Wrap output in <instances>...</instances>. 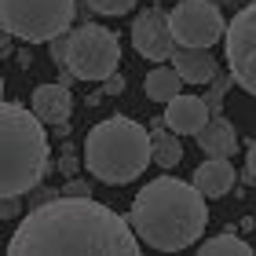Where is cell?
Segmentation results:
<instances>
[{"label":"cell","instance_id":"obj_1","mask_svg":"<svg viewBox=\"0 0 256 256\" xmlns=\"http://www.w3.org/2000/svg\"><path fill=\"white\" fill-rule=\"evenodd\" d=\"M139 249L128 220L88 194L37 202L8 242L11 256H136Z\"/></svg>","mask_w":256,"mask_h":256},{"label":"cell","instance_id":"obj_2","mask_svg":"<svg viewBox=\"0 0 256 256\" xmlns=\"http://www.w3.org/2000/svg\"><path fill=\"white\" fill-rule=\"evenodd\" d=\"M208 205L194 190V183H183L176 176L150 180L136 194L128 208V227L139 238V246L154 252H183L205 234Z\"/></svg>","mask_w":256,"mask_h":256},{"label":"cell","instance_id":"obj_3","mask_svg":"<svg viewBox=\"0 0 256 256\" xmlns=\"http://www.w3.org/2000/svg\"><path fill=\"white\" fill-rule=\"evenodd\" d=\"M48 176V132L33 110L0 99V198H22Z\"/></svg>","mask_w":256,"mask_h":256},{"label":"cell","instance_id":"obj_4","mask_svg":"<svg viewBox=\"0 0 256 256\" xmlns=\"http://www.w3.org/2000/svg\"><path fill=\"white\" fill-rule=\"evenodd\" d=\"M150 165V132L132 118H114L92 124L84 136V168L106 187H124Z\"/></svg>","mask_w":256,"mask_h":256},{"label":"cell","instance_id":"obj_5","mask_svg":"<svg viewBox=\"0 0 256 256\" xmlns=\"http://www.w3.org/2000/svg\"><path fill=\"white\" fill-rule=\"evenodd\" d=\"M77 0H0V30L26 44H48L74 26Z\"/></svg>","mask_w":256,"mask_h":256},{"label":"cell","instance_id":"obj_6","mask_svg":"<svg viewBox=\"0 0 256 256\" xmlns=\"http://www.w3.org/2000/svg\"><path fill=\"white\" fill-rule=\"evenodd\" d=\"M121 62V40L118 33L96 22H84L77 30L62 33V66L77 80H102Z\"/></svg>","mask_w":256,"mask_h":256},{"label":"cell","instance_id":"obj_7","mask_svg":"<svg viewBox=\"0 0 256 256\" xmlns=\"http://www.w3.org/2000/svg\"><path fill=\"white\" fill-rule=\"evenodd\" d=\"M220 40L227 44L230 84H242V92L256 96V0L227 22Z\"/></svg>","mask_w":256,"mask_h":256},{"label":"cell","instance_id":"obj_8","mask_svg":"<svg viewBox=\"0 0 256 256\" xmlns=\"http://www.w3.org/2000/svg\"><path fill=\"white\" fill-rule=\"evenodd\" d=\"M168 15V30L176 44H187V48H212V44L224 37V11L212 0H180Z\"/></svg>","mask_w":256,"mask_h":256},{"label":"cell","instance_id":"obj_9","mask_svg":"<svg viewBox=\"0 0 256 256\" xmlns=\"http://www.w3.org/2000/svg\"><path fill=\"white\" fill-rule=\"evenodd\" d=\"M132 48L150 62H168L172 48H176V37L168 30V15L161 11L158 4L139 11L136 22H132Z\"/></svg>","mask_w":256,"mask_h":256},{"label":"cell","instance_id":"obj_10","mask_svg":"<svg viewBox=\"0 0 256 256\" xmlns=\"http://www.w3.org/2000/svg\"><path fill=\"white\" fill-rule=\"evenodd\" d=\"M70 114H74V92H70L66 80L33 88V118L40 124H66Z\"/></svg>","mask_w":256,"mask_h":256},{"label":"cell","instance_id":"obj_11","mask_svg":"<svg viewBox=\"0 0 256 256\" xmlns=\"http://www.w3.org/2000/svg\"><path fill=\"white\" fill-rule=\"evenodd\" d=\"M172 70L180 74V80H187V84H208L216 74H220V62L212 48H187V44H176L168 55Z\"/></svg>","mask_w":256,"mask_h":256},{"label":"cell","instance_id":"obj_12","mask_svg":"<svg viewBox=\"0 0 256 256\" xmlns=\"http://www.w3.org/2000/svg\"><path fill=\"white\" fill-rule=\"evenodd\" d=\"M194 139H198V150H202L205 158L238 154V132H234V124H230L224 114H208V121L194 132Z\"/></svg>","mask_w":256,"mask_h":256},{"label":"cell","instance_id":"obj_13","mask_svg":"<svg viewBox=\"0 0 256 256\" xmlns=\"http://www.w3.org/2000/svg\"><path fill=\"white\" fill-rule=\"evenodd\" d=\"M165 128L168 132H176V136H194L198 128H202L208 121V110H205V102L198 99V96H172L165 102Z\"/></svg>","mask_w":256,"mask_h":256},{"label":"cell","instance_id":"obj_14","mask_svg":"<svg viewBox=\"0 0 256 256\" xmlns=\"http://www.w3.org/2000/svg\"><path fill=\"white\" fill-rule=\"evenodd\" d=\"M234 165H230V158H205L202 165H198L194 172V190L205 198H224L230 194V187H234Z\"/></svg>","mask_w":256,"mask_h":256},{"label":"cell","instance_id":"obj_15","mask_svg":"<svg viewBox=\"0 0 256 256\" xmlns=\"http://www.w3.org/2000/svg\"><path fill=\"white\" fill-rule=\"evenodd\" d=\"M150 161H158L161 168H176L183 161V136L168 132V128H154L150 132Z\"/></svg>","mask_w":256,"mask_h":256},{"label":"cell","instance_id":"obj_16","mask_svg":"<svg viewBox=\"0 0 256 256\" xmlns=\"http://www.w3.org/2000/svg\"><path fill=\"white\" fill-rule=\"evenodd\" d=\"M180 84H183V80H180V74H176L172 66H154V70L146 74V80H143L150 102H168V99L180 92Z\"/></svg>","mask_w":256,"mask_h":256},{"label":"cell","instance_id":"obj_17","mask_svg":"<svg viewBox=\"0 0 256 256\" xmlns=\"http://www.w3.org/2000/svg\"><path fill=\"white\" fill-rule=\"evenodd\" d=\"M202 256H252V246L246 238H238V234H216V238H208V242H202Z\"/></svg>","mask_w":256,"mask_h":256},{"label":"cell","instance_id":"obj_18","mask_svg":"<svg viewBox=\"0 0 256 256\" xmlns=\"http://www.w3.org/2000/svg\"><path fill=\"white\" fill-rule=\"evenodd\" d=\"M136 4H139V0H88V8L96 11V15H110V18L128 15Z\"/></svg>","mask_w":256,"mask_h":256},{"label":"cell","instance_id":"obj_19","mask_svg":"<svg viewBox=\"0 0 256 256\" xmlns=\"http://www.w3.org/2000/svg\"><path fill=\"white\" fill-rule=\"evenodd\" d=\"M227 88H230V77H212V92H205V110L208 114H220V110H224V96H227Z\"/></svg>","mask_w":256,"mask_h":256},{"label":"cell","instance_id":"obj_20","mask_svg":"<svg viewBox=\"0 0 256 256\" xmlns=\"http://www.w3.org/2000/svg\"><path fill=\"white\" fill-rule=\"evenodd\" d=\"M121 92H124V77L118 70H114L110 77H102V96H121Z\"/></svg>","mask_w":256,"mask_h":256},{"label":"cell","instance_id":"obj_21","mask_svg":"<svg viewBox=\"0 0 256 256\" xmlns=\"http://www.w3.org/2000/svg\"><path fill=\"white\" fill-rule=\"evenodd\" d=\"M22 212V202L18 198H0V220H15Z\"/></svg>","mask_w":256,"mask_h":256},{"label":"cell","instance_id":"obj_22","mask_svg":"<svg viewBox=\"0 0 256 256\" xmlns=\"http://www.w3.org/2000/svg\"><path fill=\"white\" fill-rule=\"evenodd\" d=\"M246 172L252 176V183H256V139L249 143V150H246Z\"/></svg>","mask_w":256,"mask_h":256},{"label":"cell","instance_id":"obj_23","mask_svg":"<svg viewBox=\"0 0 256 256\" xmlns=\"http://www.w3.org/2000/svg\"><path fill=\"white\" fill-rule=\"evenodd\" d=\"M59 172H62V176H77V158H74V154H62Z\"/></svg>","mask_w":256,"mask_h":256},{"label":"cell","instance_id":"obj_24","mask_svg":"<svg viewBox=\"0 0 256 256\" xmlns=\"http://www.w3.org/2000/svg\"><path fill=\"white\" fill-rule=\"evenodd\" d=\"M66 194H88V183L84 180H74V176H66Z\"/></svg>","mask_w":256,"mask_h":256},{"label":"cell","instance_id":"obj_25","mask_svg":"<svg viewBox=\"0 0 256 256\" xmlns=\"http://www.w3.org/2000/svg\"><path fill=\"white\" fill-rule=\"evenodd\" d=\"M0 99H4V74H0Z\"/></svg>","mask_w":256,"mask_h":256}]
</instances>
